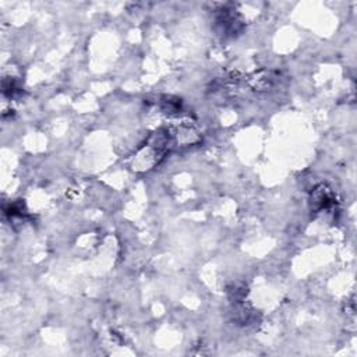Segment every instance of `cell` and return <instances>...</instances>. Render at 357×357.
I'll list each match as a JSON object with an SVG mask.
<instances>
[{
  "instance_id": "cell-1",
  "label": "cell",
  "mask_w": 357,
  "mask_h": 357,
  "mask_svg": "<svg viewBox=\"0 0 357 357\" xmlns=\"http://www.w3.org/2000/svg\"><path fill=\"white\" fill-rule=\"evenodd\" d=\"M169 141L170 138L167 132H155L145 144V146L135 155V159L132 160V167L135 170H148L152 166L158 165L169 148Z\"/></svg>"
},
{
  "instance_id": "cell-2",
  "label": "cell",
  "mask_w": 357,
  "mask_h": 357,
  "mask_svg": "<svg viewBox=\"0 0 357 357\" xmlns=\"http://www.w3.org/2000/svg\"><path fill=\"white\" fill-rule=\"evenodd\" d=\"M335 198L332 195V191L326 185H319L314 190L312 197H311V206L317 211L326 209L333 204Z\"/></svg>"
}]
</instances>
